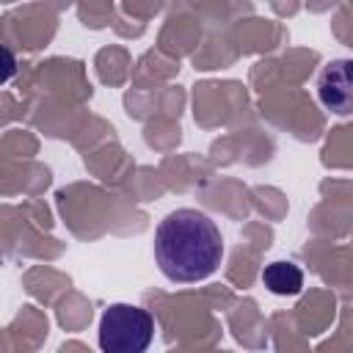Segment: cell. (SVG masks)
Masks as SVG:
<instances>
[{"mask_svg": "<svg viewBox=\"0 0 353 353\" xmlns=\"http://www.w3.org/2000/svg\"><path fill=\"white\" fill-rule=\"evenodd\" d=\"M223 256V237L201 210H174L154 232V259L165 279L190 284L215 273Z\"/></svg>", "mask_w": 353, "mask_h": 353, "instance_id": "6da1fadb", "label": "cell"}, {"mask_svg": "<svg viewBox=\"0 0 353 353\" xmlns=\"http://www.w3.org/2000/svg\"><path fill=\"white\" fill-rule=\"evenodd\" d=\"M154 339V320L132 303H110L99 320L102 353H146Z\"/></svg>", "mask_w": 353, "mask_h": 353, "instance_id": "7a4b0ae2", "label": "cell"}, {"mask_svg": "<svg viewBox=\"0 0 353 353\" xmlns=\"http://www.w3.org/2000/svg\"><path fill=\"white\" fill-rule=\"evenodd\" d=\"M317 94H320V102L345 116L350 113V102H353V77H350V61H331L325 63V69L320 72V80H317Z\"/></svg>", "mask_w": 353, "mask_h": 353, "instance_id": "3957f363", "label": "cell"}, {"mask_svg": "<svg viewBox=\"0 0 353 353\" xmlns=\"http://www.w3.org/2000/svg\"><path fill=\"white\" fill-rule=\"evenodd\" d=\"M262 284H265L273 295H298L301 287H303V273H301L298 265L279 259V262L265 265V270H262Z\"/></svg>", "mask_w": 353, "mask_h": 353, "instance_id": "277c9868", "label": "cell"}, {"mask_svg": "<svg viewBox=\"0 0 353 353\" xmlns=\"http://www.w3.org/2000/svg\"><path fill=\"white\" fill-rule=\"evenodd\" d=\"M14 72H17V58H14V52H11L6 44H0V85L8 83V80L14 77Z\"/></svg>", "mask_w": 353, "mask_h": 353, "instance_id": "5b68a950", "label": "cell"}]
</instances>
